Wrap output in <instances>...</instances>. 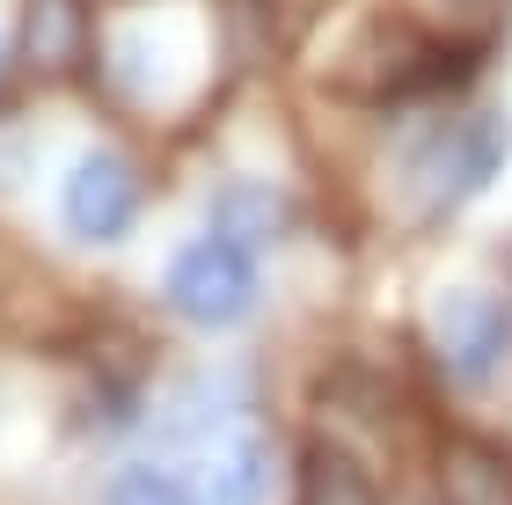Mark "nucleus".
<instances>
[{
	"label": "nucleus",
	"mask_w": 512,
	"mask_h": 505,
	"mask_svg": "<svg viewBox=\"0 0 512 505\" xmlns=\"http://www.w3.org/2000/svg\"><path fill=\"white\" fill-rule=\"evenodd\" d=\"M512 162V118L498 103H461V110H439V118L410 140L403 154V191H410V213L439 227L454 220L461 205H476Z\"/></svg>",
	"instance_id": "f257e3e1"
},
{
	"label": "nucleus",
	"mask_w": 512,
	"mask_h": 505,
	"mask_svg": "<svg viewBox=\"0 0 512 505\" xmlns=\"http://www.w3.org/2000/svg\"><path fill=\"white\" fill-rule=\"evenodd\" d=\"M425 352L454 396H491L512 374V293L491 279L439 286L425 301Z\"/></svg>",
	"instance_id": "f03ea898"
},
{
	"label": "nucleus",
	"mask_w": 512,
	"mask_h": 505,
	"mask_svg": "<svg viewBox=\"0 0 512 505\" xmlns=\"http://www.w3.org/2000/svg\"><path fill=\"white\" fill-rule=\"evenodd\" d=\"M161 301H169L191 330H235L264 301V271H256V249L227 242V235H191L161 264Z\"/></svg>",
	"instance_id": "7ed1b4c3"
},
{
	"label": "nucleus",
	"mask_w": 512,
	"mask_h": 505,
	"mask_svg": "<svg viewBox=\"0 0 512 505\" xmlns=\"http://www.w3.org/2000/svg\"><path fill=\"white\" fill-rule=\"evenodd\" d=\"M147 198H154V183L139 169V154L88 147V154H74V169L59 176V227L81 249H118V242L139 235Z\"/></svg>",
	"instance_id": "20e7f679"
},
{
	"label": "nucleus",
	"mask_w": 512,
	"mask_h": 505,
	"mask_svg": "<svg viewBox=\"0 0 512 505\" xmlns=\"http://www.w3.org/2000/svg\"><path fill=\"white\" fill-rule=\"evenodd\" d=\"M278 476H286L278 440L264 425H242V418H227L220 432H205L198 462H191V484L205 491V505H271Z\"/></svg>",
	"instance_id": "39448f33"
},
{
	"label": "nucleus",
	"mask_w": 512,
	"mask_h": 505,
	"mask_svg": "<svg viewBox=\"0 0 512 505\" xmlns=\"http://www.w3.org/2000/svg\"><path fill=\"white\" fill-rule=\"evenodd\" d=\"M96 0H22L15 59L37 81H81L96 66Z\"/></svg>",
	"instance_id": "423d86ee"
},
{
	"label": "nucleus",
	"mask_w": 512,
	"mask_h": 505,
	"mask_svg": "<svg viewBox=\"0 0 512 505\" xmlns=\"http://www.w3.org/2000/svg\"><path fill=\"white\" fill-rule=\"evenodd\" d=\"M432 505H512V440L498 432H439L432 447Z\"/></svg>",
	"instance_id": "0eeeda50"
},
{
	"label": "nucleus",
	"mask_w": 512,
	"mask_h": 505,
	"mask_svg": "<svg viewBox=\"0 0 512 505\" xmlns=\"http://www.w3.org/2000/svg\"><path fill=\"white\" fill-rule=\"evenodd\" d=\"M293 220H300V205L286 183H271V176H227L213 198H205V227L227 242H242L264 257L271 242H286L293 235Z\"/></svg>",
	"instance_id": "6e6552de"
},
{
	"label": "nucleus",
	"mask_w": 512,
	"mask_h": 505,
	"mask_svg": "<svg viewBox=\"0 0 512 505\" xmlns=\"http://www.w3.org/2000/svg\"><path fill=\"white\" fill-rule=\"evenodd\" d=\"M293 505H388V491L359 447L330 440V432H308L293 447Z\"/></svg>",
	"instance_id": "1a4fd4ad"
},
{
	"label": "nucleus",
	"mask_w": 512,
	"mask_h": 505,
	"mask_svg": "<svg viewBox=\"0 0 512 505\" xmlns=\"http://www.w3.org/2000/svg\"><path fill=\"white\" fill-rule=\"evenodd\" d=\"M96 505H205V491L191 484V469H161V462H118L103 476Z\"/></svg>",
	"instance_id": "9d476101"
},
{
	"label": "nucleus",
	"mask_w": 512,
	"mask_h": 505,
	"mask_svg": "<svg viewBox=\"0 0 512 505\" xmlns=\"http://www.w3.org/2000/svg\"><path fill=\"white\" fill-rule=\"evenodd\" d=\"M242 8H256L264 22H286V15H315V0H242Z\"/></svg>",
	"instance_id": "9b49d317"
},
{
	"label": "nucleus",
	"mask_w": 512,
	"mask_h": 505,
	"mask_svg": "<svg viewBox=\"0 0 512 505\" xmlns=\"http://www.w3.org/2000/svg\"><path fill=\"white\" fill-rule=\"evenodd\" d=\"M15 66H22V59H15V37L0 30V88H8V74H15Z\"/></svg>",
	"instance_id": "f8f14e48"
},
{
	"label": "nucleus",
	"mask_w": 512,
	"mask_h": 505,
	"mask_svg": "<svg viewBox=\"0 0 512 505\" xmlns=\"http://www.w3.org/2000/svg\"><path fill=\"white\" fill-rule=\"evenodd\" d=\"M447 8H454V15H491L498 0H447Z\"/></svg>",
	"instance_id": "ddd939ff"
}]
</instances>
